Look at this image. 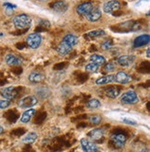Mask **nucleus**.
Masks as SVG:
<instances>
[{"mask_svg":"<svg viewBox=\"0 0 150 152\" xmlns=\"http://www.w3.org/2000/svg\"><path fill=\"white\" fill-rule=\"evenodd\" d=\"M32 19L26 14H20L18 16L14 17L13 19V24L19 30H25L31 26Z\"/></svg>","mask_w":150,"mask_h":152,"instance_id":"nucleus-1","label":"nucleus"},{"mask_svg":"<svg viewBox=\"0 0 150 152\" xmlns=\"http://www.w3.org/2000/svg\"><path fill=\"white\" fill-rule=\"evenodd\" d=\"M127 140V135L122 131H118L112 134L110 137V144L115 148H122L124 146V143Z\"/></svg>","mask_w":150,"mask_h":152,"instance_id":"nucleus-2","label":"nucleus"},{"mask_svg":"<svg viewBox=\"0 0 150 152\" xmlns=\"http://www.w3.org/2000/svg\"><path fill=\"white\" fill-rule=\"evenodd\" d=\"M139 101L137 94L133 90H129L123 93L121 96V102L122 104H136Z\"/></svg>","mask_w":150,"mask_h":152,"instance_id":"nucleus-3","label":"nucleus"},{"mask_svg":"<svg viewBox=\"0 0 150 152\" xmlns=\"http://www.w3.org/2000/svg\"><path fill=\"white\" fill-rule=\"evenodd\" d=\"M42 42V37L39 34L34 33V34H31L27 36V39H26V43L31 48L36 49L40 47Z\"/></svg>","mask_w":150,"mask_h":152,"instance_id":"nucleus-4","label":"nucleus"},{"mask_svg":"<svg viewBox=\"0 0 150 152\" xmlns=\"http://www.w3.org/2000/svg\"><path fill=\"white\" fill-rule=\"evenodd\" d=\"M38 103V99L34 96H28L19 101V106L22 109H30Z\"/></svg>","mask_w":150,"mask_h":152,"instance_id":"nucleus-5","label":"nucleus"},{"mask_svg":"<svg viewBox=\"0 0 150 152\" xmlns=\"http://www.w3.org/2000/svg\"><path fill=\"white\" fill-rule=\"evenodd\" d=\"M0 94L3 97H5L7 100H12L13 98H15L18 95V89L16 87L13 86H9V87H5L1 91H0Z\"/></svg>","mask_w":150,"mask_h":152,"instance_id":"nucleus-6","label":"nucleus"},{"mask_svg":"<svg viewBox=\"0 0 150 152\" xmlns=\"http://www.w3.org/2000/svg\"><path fill=\"white\" fill-rule=\"evenodd\" d=\"M94 9V5L92 2H84L80 4L77 9H76V11L79 15H81V16H86V15L89 14V12L91 11L92 10Z\"/></svg>","mask_w":150,"mask_h":152,"instance_id":"nucleus-7","label":"nucleus"},{"mask_svg":"<svg viewBox=\"0 0 150 152\" xmlns=\"http://www.w3.org/2000/svg\"><path fill=\"white\" fill-rule=\"evenodd\" d=\"M80 142H81V146H82V148L84 150V152H97L98 151L95 144L86 138L81 139Z\"/></svg>","mask_w":150,"mask_h":152,"instance_id":"nucleus-8","label":"nucleus"},{"mask_svg":"<svg viewBox=\"0 0 150 152\" xmlns=\"http://www.w3.org/2000/svg\"><path fill=\"white\" fill-rule=\"evenodd\" d=\"M103 10L106 13H113L119 10V3L117 0H111V1L106 2L103 6Z\"/></svg>","mask_w":150,"mask_h":152,"instance_id":"nucleus-9","label":"nucleus"},{"mask_svg":"<svg viewBox=\"0 0 150 152\" xmlns=\"http://www.w3.org/2000/svg\"><path fill=\"white\" fill-rule=\"evenodd\" d=\"M150 42V36L149 34H142L138 37H136L133 41V48H142L146 45H148Z\"/></svg>","mask_w":150,"mask_h":152,"instance_id":"nucleus-10","label":"nucleus"},{"mask_svg":"<svg viewBox=\"0 0 150 152\" xmlns=\"http://www.w3.org/2000/svg\"><path fill=\"white\" fill-rule=\"evenodd\" d=\"M132 80H133L132 76H130L129 74H127L126 72H119L115 75V82L118 83H122V85L129 83L132 82Z\"/></svg>","mask_w":150,"mask_h":152,"instance_id":"nucleus-11","label":"nucleus"},{"mask_svg":"<svg viewBox=\"0 0 150 152\" xmlns=\"http://www.w3.org/2000/svg\"><path fill=\"white\" fill-rule=\"evenodd\" d=\"M134 60H135V57H134V56H132V55H124V56L119 57L117 59V62H118L119 65L123 66V67H127V66L132 65L134 62Z\"/></svg>","mask_w":150,"mask_h":152,"instance_id":"nucleus-12","label":"nucleus"},{"mask_svg":"<svg viewBox=\"0 0 150 152\" xmlns=\"http://www.w3.org/2000/svg\"><path fill=\"white\" fill-rule=\"evenodd\" d=\"M52 7L58 13H64L69 10V4L64 0H59V1H56L54 3Z\"/></svg>","mask_w":150,"mask_h":152,"instance_id":"nucleus-13","label":"nucleus"},{"mask_svg":"<svg viewBox=\"0 0 150 152\" xmlns=\"http://www.w3.org/2000/svg\"><path fill=\"white\" fill-rule=\"evenodd\" d=\"M104 134H105L104 129L96 128V129H93V130L90 131L87 135L89 136V138H91L92 140H94V141H98V140H100L103 137V136H104Z\"/></svg>","mask_w":150,"mask_h":152,"instance_id":"nucleus-14","label":"nucleus"},{"mask_svg":"<svg viewBox=\"0 0 150 152\" xmlns=\"http://www.w3.org/2000/svg\"><path fill=\"white\" fill-rule=\"evenodd\" d=\"M6 63L9 66H20L21 64V58L14 54H7L5 58Z\"/></svg>","mask_w":150,"mask_h":152,"instance_id":"nucleus-15","label":"nucleus"},{"mask_svg":"<svg viewBox=\"0 0 150 152\" xmlns=\"http://www.w3.org/2000/svg\"><path fill=\"white\" fill-rule=\"evenodd\" d=\"M86 19L89 20V21H96L98 20L101 17H102V12H101V10L98 9V7H95V9H93L91 11L89 12L88 15H86Z\"/></svg>","mask_w":150,"mask_h":152,"instance_id":"nucleus-16","label":"nucleus"},{"mask_svg":"<svg viewBox=\"0 0 150 152\" xmlns=\"http://www.w3.org/2000/svg\"><path fill=\"white\" fill-rule=\"evenodd\" d=\"M71 49H72V47H71V45L68 44H66L65 42H61L57 48L58 53L61 56H66L67 54H69V53L71 51Z\"/></svg>","mask_w":150,"mask_h":152,"instance_id":"nucleus-17","label":"nucleus"},{"mask_svg":"<svg viewBox=\"0 0 150 152\" xmlns=\"http://www.w3.org/2000/svg\"><path fill=\"white\" fill-rule=\"evenodd\" d=\"M115 82V75H107V76H103L101 78H98L95 81V83L97 86H103V85H108V83H113Z\"/></svg>","mask_w":150,"mask_h":152,"instance_id":"nucleus-18","label":"nucleus"},{"mask_svg":"<svg viewBox=\"0 0 150 152\" xmlns=\"http://www.w3.org/2000/svg\"><path fill=\"white\" fill-rule=\"evenodd\" d=\"M35 110L33 109H30L26 111L23 112V114H22V116L20 118V121L22 124H28L30 121H31L32 117L35 114Z\"/></svg>","mask_w":150,"mask_h":152,"instance_id":"nucleus-19","label":"nucleus"},{"mask_svg":"<svg viewBox=\"0 0 150 152\" xmlns=\"http://www.w3.org/2000/svg\"><path fill=\"white\" fill-rule=\"evenodd\" d=\"M28 78L31 83H41L44 80V75L40 72H33L32 73H30Z\"/></svg>","mask_w":150,"mask_h":152,"instance_id":"nucleus-20","label":"nucleus"},{"mask_svg":"<svg viewBox=\"0 0 150 152\" xmlns=\"http://www.w3.org/2000/svg\"><path fill=\"white\" fill-rule=\"evenodd\" d=\"M105 93H106V96L110 97V98H116L119 96V93H121V90H119V87H116V86H111V87H108L106 89L105 91Z\"/></svg>","mask_w":150,"mask_h":152,"instance_id":"nucleus-21","label":"nucleus"},{"mask_svg":"<svg viewBox=\"0 0 150 152\" xmlns=\"http://www.w3.org/2000/svg\"><path fill=\"white\" fill-rule=\"evenodd\" d=\"M78 41H79L78 37L75 36L74 34H67L62 39V42H65L66 44L70 45L71 47H74L75 45H77Z\"/></svg>","mask_w":150,"mask_h":152,"instance_id":"nucleus-22","label":"nucleus"},{"mask_svg":"<svg viewBox=\"0 0 150 152\" xmlns=\"http://www.w3.org/2000/svg\"><path fill=\"white\" fill-rule=\"evenodd\" d=\"M36 95L38 97L42 98V99H46L51 95V91L47 87H40L36 90Z\"/></svg>","mask_w":150,"mask_h":152,"instance_id":"nucleus-23","label":"nucleus"},{"mask_svg":"<svg viewBox=\"0 0 150 152\" xmlns=\"http://www.w3.org/2000/svg\"><path fill=\"white\" fill-rule=\"evenodd\" d=\"M90 60L92 61V63H94L97 66H101L106 63V59H105V58L100 55H97V54H93L91 57H90Z\"/></svg>","mask_w":150,"mask_h":152,"instance_id":"nucleus-24","label":"nucleus"},{"mask_svg":"<svg viewBox=\"0 0 150 152\" xmlns=\"http://www.w3.org/2000/svg\"><path fill=\"white\" fill-rule=\"evenodd\" d=\"M103 35H105V31H103V30H95V31H91L88 34H84V37L88 38V40H90L94 39L95 37H101Z\"/></svg>","mask_w":150,"mask_h":152,"instance_id":"nucleus-25","label":"nucleus"},{"mask_svg":"<svg viewBox=\"0 0 150 152\" xmlns=\"http://www.w3.org/2000/svg\"><path fill=\"white\" fill-rule=\"evenodd\" d=\"M37 139V134L34 132L28 133L23 138H22V142L25 144H33L36 141Z\"/></svg>","mask_w":150,"mask_h":152,"instance_id":"nucleus-26","label":"nucleus"},{"mask_svg":"<svg viewBox=\"0 0 150 152\" xmlns=\"http://www.w3.org/2000/svg\"><path fill=\"white\" fill-rule=\"evenodd\" d=\"M101 106V103L98 99H95V98H93V99L89 100L86 103V107L88 109H91V110H95V109H98Z\"/></svg>","mask_w":150,"mask_h":152,"instance_id":"nucleus-27","label":"nucleus"},{"mask_svg":"<svg viewBox=\"0 0 150 152\" xmlns=\"http://www.w3.org/2000/svg\"><path fill=\"white\" fill-rule=\"evenodd\" d=\"M6 118L9 120L10 123H15V121L18 120L19 115L15 110H9L6 113Z\"/></svg>","mask_w":150,"mask_h":152,"instance_id":"nucleus-28","label":"nucleus"},{"mask_svg":"<svg viewBox=\"0 0 150 152\" xmlns=\"http://www.w3.org/2000/svg\"><path fill=\"white\" fill-rule=\"evenodd\" d=\"M149 69H150L149 62L148 61H144V62H142L139 65L137 71H139L141 72H149Z\"/></svg>","mask_w":150,"mask_h":152,"instance_id":"nucleus-29","label":"nucleus"},{"mask_svg":"<svg viewBox=\"0 0 150 152\" xmlns=\"http://www.w3.org/2000/svg\"><path fill=\"white\" fill-rule=\"evenodd\" d=\"M46 118H47V113L46 112L43 111V112H40V113H37L36 116H35V119H34V123L37 124H39Z\"/></svg>","mask_w":150,"mask_h":152,"instance_id":"nucleus-30","label":"nucleus"},{"mask_svg":"<svg viewBox=\"0 0 150 152\" xmlns=\"http://www.w3.org/2000/svg\"><path fill=\"white\" fill-rule=\"evenodd\" d=\"M101 121H102V118L101 116L99 115H93L91 117H89V121H90V124H94V125H97V124H99L101 123Z\"/></svg>","mask_w":150,"mask_h":152,"instance_id":"nucleus-31","label":"nucleus"},{"mask_svg":"<svg viewBox=\"0 0 150 152\" xmlns=\"http://www.w3.org/2000/svg\"><path fill=\"white\" fill-rule=\"evenodd\" d=\"M98 69H99V66H97L94 63H90L85 66V70L90 72H96L98 71Z\"/></svg>","mask_w":150,"mask_h":152,"instance_id":"nucleus-32","label":"nucleus"},{"mask_svg":"<svg viewBox=\"0 0 150 152\" xmlns=\"http://www.w3.org/2000/svg\"><path fill=\"white\" fill-rule=\"evenodd\" d=\"M112 47H113V41H112L111 39L105 41V42L101 45V48H102V49H104V50L110 49Z\"/></svg>","mask_w":150,"mask_h":152,"instance_id":"nucleus-33","label":"nucleus"},{"mask_svg":"<svg viewBox=\"0 0 150 152\" xmlns=\"http://www.w3.org/2000/svg\"><path fill=\"white\" fill-rule=\"evenodd\" d=\"M88 78H89V75L87 73H81L78 75L77 80L80 83H84V82H86L88 80Z\"/></svg>","mask_w":150,"mask_h":152,"instance_id":"nucleus-34","label":"nucleus"},{"mask_svg":"<svg viewBox=\"0 0 150 152\" xmlns=\"http://www.w3.org/2000/svg\"><path fill=\"white\" fill-rule=\"evenodd\" d=\"M25 129L23 128H18L16 130H14L13 132H11V134L15 135V136H20V135H22L25 134Z\"/></svg>","mask_w":150,"mask_h":152,"instance_id":"nucleus-35","label":"nucleus"},{"mask_svg":"<svg viewBox=\"0 0 150 152\" xmlns=\"http://www.w3.org/2000/svg\"><path fill=\"white\" fill-rule=\"evenodd\" d=\"M68 66V63L66 62H60V63H58L54 66V70L55 71H60V70H63L65 68Z\"/></svg>","mask_w":150,"mask_h":152,"instance_id":"nucleus-36","label":"nucleus"},{"mask_svg":"<svg viewBox=\"0 0 150 152\" xmlns=\"http://www.w3.org/2000/svg\"><path fill=\"white\" fill-rule=\"evenodd\" d=\"M38 26H40V27H42L44 29L47 30V28L50 27V22L48 20H42L39 21V25Z\"/></svg>","mask_w":150,"mask_h":152,"instance_id":"nucleus-37","label":"nucleus"},{"mask_svg":"<svg viewBox=\"0 0 150 152\" xmlns=\"http://www.w3.org/2000/svg\"><path fill=\"white\" fill-rule=\"evenodd\" d=\"M114 69H115V66H114V64H112V63H107L106 65H105V67H104L105 72H113Z\"/></svg>","mask_w":150,"mask_h":152,"instance_id":"nucleus-38","label":"nucleus"},{"mask_svg":"<svg viewBox=\"0 0 150 152\" xmlns=\"http://www.w3.org/2000/svg\"><path fill=\"white\" fill-rule=\"evenodd\" d=\"M10 105V101L9 100H0V109L1 110H5L7 109L9 106Z\"/></svg>","mask_w":150,"mask_h":152,"instance_id":"nucleus-39","label":"nucleus"},{"mask_svg":"<svg viewBox=\"0 0 150 152\" xmlns=\"http://www.w3.org/2000/svg\"><path fill=\"white\" fill-rule=\"evenodd\" d=\"M122 121L124 124H129V125H136L137 124V123L134 120H133V119H128V118H123L122 119Z\"/></svg>","mask_w":150,"mask_h":152,"instance_id":"nucleus-40","label":"nucleus"},{"mask_svg":"<svg viewBox=\"0 0 150 152\" xmlns=\"http://www.w3.org/2000/svg\"><path fill=\"white\" fill-rule=\"evenodd\" d=\"M13 73H15L16 75H20L22 72V69L21 68H16V69H13Z\"/></svg>","mask_w":150,"mask_h":152,"instance_id":"nucleus-41","label":"nucleus"},{"mask_svg":"<svg viewBox=\"0 0 150 152\" xmlns=\"http://www.w3.org/2000/svg\"><path fill=\"white\" fill-rule=\"evenodd\" d=\"M24 47H25V44H24V43H18V44H16V48H17L18 49H20V50L23 49Z\"/></svg>","mask_w":150,"mask_h":152,"instance_id":"nucleus-42","label":"nucleus"},{"mask_svg":"<svg viewBox=\"0 0 150 152\" xmlns=\"http://www.w3.org/2000/svg\"><path fill=\"white\" fill-rule=\"evenodd\" d=\"M122 11H119V10H117V11H115V12H113V13H112V15H113V16H119V15H122Z\"/></svg>","mask_w":150,"mask_h":152,"instance_id":"nucleus-43","label":"nucleus"},{"mask_svg":"<svg viewBox=\"0 0 150 152\" xmlns=\"http://www.w3.org/2000/svg\"><path fill=\"white\" fill-rule=\"evenodd\" d=\"M90 51H96V48H95V45H91V48H90L89 49Z\"/></svg>","mask_w":150,"mask_h":152,"instance_id":"nucleus-44","label":"nucleus"},{"mask_svg":"<svg viewBox=\"0 0 150 152\" xmlns=\"http://www.w3.org/2000/svg\"><path fill=\"white\" fill-rule=\"evenodd\" d=\"M3 133H4V128L1 125H0V134H2Z\"/></svg>","mask_w":150,"mask_h":152,"instance_id":"nucleus-45","label":"nucleus"},{"mask_svg":"<svg viewBox=\"0 0 150 152\" xmlns=\"http://www.w3.org/2000/svg\"><path fill=\"white\" fill-rule=\"evenodd\" d=\"M149 53H150V49H149V48H147V50H146V56H147V58H149V57H150V54H149Z\"/></svg>","mask_w":150,"mask_h":152,"instance_id":"nucleus-46","label":"nucleus"},{"mask_svg":"<svg viewBox=\"0 0 150 152\" xmlns=\"http://www.w3.org/2000/svg\"><path fill=\"white\" fill-rule=\"evenodd\" d=\"M139 152H149V150L148 149H143V150H141V151H139Z\"/></svg>","mask_w":150,"mask_h":152,"instance_id":"nucleus-47","label":"nucleus"},{"mask_svg":"<svg viewBox=\"0 0 150 152\" xmlns=\"http://www.w3.org/2000/svg\"><path fill=\"white\" fill-rule=\"evenodd\" d=\"M36 1H39V2H47L48 0H36Z\"/></svg>","mask_w":150,"mask_h":152,"instance_id":"nucleus-48","label":"nucleus"}]
</instances>
